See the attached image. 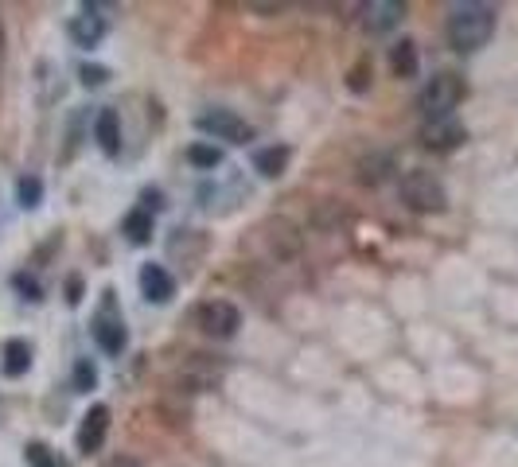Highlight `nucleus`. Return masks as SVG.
<instances>
[{
	"instance_id": "nucleus-22",
	"label": "nucleus",
	"mask_w": 518,
	"mask_h": 467,
	"mask_svg": "<svg viewBox=\"0 0 518 467\" xmlns=\"http://www.w3.org/2000/svg\"><path fill=\"white\" fill-rule=\"evenodd\" d=\"M28 463H32V467H59L55 460H51V452H47L43 444H32V448H28Z\"/></svg>"
},
{
	"instance_id": "nucleus-3",
	"label": "nucleus",
	"mask_w": 518,
	"mask_h": 467,
	"mask_svg": "<svg viewBox=\"0 0 518 467\" xmlns=\"http://www.w3.org/2000/svg\"><path fill=\"white\" fill-rule=\"evenodd\" d=\"M401 199H406V206H413V211H421V214H436V211H445L448 206V191L433 172L413 167V172L401 176Z\"/></svg>"
},
{
	"instance_id": "nucleus-2",
	"label": "nucleus",
	"mask_w": 518,
	"mask_h": 467,
	"mask_svg": "<svg viewBox=\"0 0 518 467\" xmlns=\"http://www.w3.org/2000/svg\"><path fill=\"white\" fill-rule=\"evenodd\" d=\"M464 94H468V86H464L460 74H452V71L433 74L429 82H425V90H421V113H425V121L452 117V110L464 101Z\"/></svg>"
},
{
	"instance_id": "nucleus-23",
	"label": "nucleus",
	"mask_w": 518,
	"mask_h": 467,
	"mask_svg": "<svg viewBox=\"0 0 518 467\" xmlns=\"http://www.w3.org/2000/svg\"><path fill=\"white\" fill-rule=\"evenodd\" d=\"M110 71L106 67H82V86H106Z\"/></svg>"
},
{
	"instance_id": "nucleus-10",
	"label": "nucleus",
	"mask_w": 518,
	"mask_h": 467,
	"mask_svg": "<svg viewBox=\"0 0 518 467\" xmlns=\"http://www.w3.org/2000/svg\"><path fill=\"white\" fill-rule=\"evenodd\" d=\"M140 292H145V300H152V304H168L176 296L172 272L164 265H145L140 269Z\"/></svg>"
},
{
	"instance_id": "nucleus-18",
	"label": "nucleus",
	"mask_w": 518,
	"mask_h": 467,
	"mask_svg": "<svg viewBox=\"0 0 518 467\" xmlns=\"http://www.w3.org/2000/svg\"><path fill=\"white\" fill-rule=\"evenodd\" d=\"M125 238L133 242V245H145L152 238V211H145V206H137V211H129L125 214Z\"/></svg>"
},
{
	"instance_id": "nucleus-15",
	"label": "nucleus",
	"mask_w": 518,
	"mask_h": 467,
	"mask_svg": "<svg viewBox=\"0 0 518 467\" xmlns=\"http://www.w3.org/2000/svg\"><path fill=\"white\" fill-rule=\"evenodd\" d=\"M289 148H284V145H269V148H257L254 152V167H257V172H262L265 179H277L281 172H284V167H289Z\"/></svg>"
},
{
	"instance_id": "nucleus-4",
	"label": "nucleus",
	"mask_w": 518,
	"mask_h": 467,
	"mask_svg": "<svg viewBox=\"0 0 518 467\" xmlns=\"http://www.w3.org/2000/svg\"><path fill=\"white\" fill-rule=\"evenodd\" d=\"M254 242L265 250L269 262H293V257L304 250L301 230H296L289 218H265V223L254 230Z\"/></svg>"
},
{
	"instance_id": "nucleus-11",
	"label": "nucleus",
	"mask_w": 518,
	"mask_h": 467,
	"mask_svg": "<svg viewBox=\"0 0 518 467\" xmlns=\"http://www.w3.org/2000/svg\"><path fill=\"white\" fill-rule=\"evenodd\" d=\"M71 39H74L79 47H98L101 39H106V20H101L94 8H86L82 16L71 20Z\"/></svg>"
},
{
	"instance_id": "nucleus-13",
	"label": "nucleus",
	"mask_w": 518,
	"mask_h": 467,
	"mask_svg": "<svg viewBox=\"0 0 518 467\" xmlns=\"http://www.w3.org/2000/svg\"><path fill=\"white\" fill-rule=\"evenodd\" d=\"M94 339H98V347L106 350V355H121L125 343H129L125 323H121V319H110V316H98V323H94Z\"/></svg>"
},
{
	"instance_id": "nucleus-26",
	"label": "nucleus",
	"mask_w": 518,
	"mask_h": 467,
	"mask_svg": "<svg viewBox=\"0 0 518 467\" xmlns=\"http://www.w3.org/2000/svg\"><path fill=\"white\" fill-rule=\"evenodd\" d=\"M67 292H71V296H67L71 304H79V300H82V284H79V277H74V281L67 284Z\"/></svg>"
},
{
	"instance_id": "nucleus-1",
	"label": "nucleus",
	"mask_w": 518,
	"mask_h": 467,
	"mask_svg": "<svg viewBox=\"0 0 518 467\" xmlns=\"http://www.w3.org/2000/svg\"><path fill=\"white\" fill-rule=\"evenodd\" d=\"M448 43L460 51V55H472L495 35V8L491 5H456L448 16Z\"/></svg>"
},
{
	"instance_id": "nucleus-8",
	"label": "nucleus",
	"mask_w": 518,
	"mask_h": 467,
	"mask_svg": "<svg viewBox=\"0 0 518 467\" xmlns=\"http://www.w3.org/2000/svg\"><path fill=\"white\" fill-rule=\"evenodd\" d=\"M401 16H406V5H398V0H370V5L362 8V28L370 35H382V32L398 28Z\"/></svg>"
},
{
	"instance_id": "nucleus-9",
	"label": "nucleus",
	"mask_w": 518,
	"mask_h": 467,
	"mask_svg": "<svg viewBox=\"0 0 518 467\" xmlns=\"http://www.w3.org/2000/svg\"><path fill=\"white\" fill-rule=\"evenodd\" d=\"M106 433H110V409L106 405H94L82 417V428H79V452L90 456V452H98L106 444Z\"/></svg>"
},
{
	"instance_id": "nucleus-25",
	"label": "nucleus",
	"mask_w": 518,
	"mask_h": 467,
	"mask_svg": "<svg viewBox=\"0 0 518 467\" xmlns=\"http://www.w3.org/2000/svg\"><path fill=\"white\" fill-rule=\"evenodd\" d=\"M351 90H367V62H359L351 71Z\"/></svg>"
},
{
	"instance_id": "nucleus-14",
	"label": "nucleus",
	"mask_w": 518,
	"mask_h": 467,
	"mask_svg": "<svg viewBox=\"0 0 518 467\" xmlns=\"http://www.w3.org/2000/svg\"><path fill=\"white\" fill-rule=\"evenodd\" d=\"M421 67V59H417V43L413 39H401V43L390 47V71L394 78H413Z\"/></svg>"
},
{
	"instance_id": "nucleus-27",
	"label": "nucleus",
	"mask_w": 518,
	"mask_h": 467,
	"mask_svg": "<svg viewBox=\"0 0 518 467\" xmlns=\"http://www.w3.org/2000/svg\"><path fill=\"white\" fill-rule=\"evenodd\" d=\"M254 12H281L284 5H281V0H277V5H262V0H254V5H250Z\"/></svg>"
},
{
	"instance_id": "nucleus-20",
	"label": "nucleus",
	"mask_w": 518,
	"mask_h": 467,
	"mask_svg": "<svg viewBox=\"0 0 518 467\" xmlns=\"http://www.w3.org/2000/svg\"><path fill=\"white\" fill-rule=\"evenodd\" d=\"M94 386H98L94 362H90V358H79V362H74V389H79V394H90Z\"/></svg>"
},
{
	"instance_id": "nucleus-6",
	"label": "nucleus",
	"mask_w": 518,
	"mask_h": 467,
	"mask_svg": "<svg viewBox=\"0 0 518 467\" xmlns=\"http://www.w3.org/2000/svg\"><path fill=\"white\" fill-rule=\"evenodd\" d=\"M199 133L215 137V140H230V145H245V140L254 137V129L242 121V117L235 110H206L196 117Z\"/></svg>"
},
{
	"instance_id": "nucleus-5",
	"label": "nucleus",
	"mask_w": 518,
	"mask_h": 467,
	"mask_svg": "<svg viewBox=\"0 0 518 467\" xmlns=\"http://www.w3.org/2000/svg\"><path fill=\"white\" fill-rule=\"evenodd\" d=\"M196 319H199L203 335H211V339H235L238 328H242V311L230 304V300H206V304H199Z\"/></svg>"
},
{
	"instance_id": "nucleus-16",
	"label": "nucleus",
	"mask_w": 518,
	"mask_h": 467,
	"mask_svg": "<svg viewBox=\"0 0 518 467\" xmlns=\"http://www.w3.org/2000/svg\"><path fill=\"white\" fill-rule=\"evenodd\" d=\"M32 367V347L24 339H8L5 343V374L8 378H20V374H28Z\"/></svg>"
},
{
	"instance_id": "nucleus-21",
	"label": "nucleus",
	"mask_w": 518,
	"mask_h": 467,
	"mask_svg": "<svg viewBox=\"0 0 518 467\" xmlns=\"http://www.w3.org/2000/svg\"><path fill=\"white\" fill-rule=\"evenodd\" d=\"M16 191H20V206H40V199H43V184L35 176H24Z\"/></svg>"
},
{
	"instance_id": "nucleus-17",
	"label": "nucleus",
	"mask_w": 518,
	"mask_h": 467,
	"mask_svg": "<svg viewBox=\"0 0 518 467\" xmlns=\"http://www.w3.org/2000/svg\"><path fill=\"white\" fill-rule=\"evenodd\" d=\"M390 167H394V160L386 152H374V156H367V160L359 164V184H367V187H379L386 176H390Z\"/></svg>"
},
{
	"instance_id": "nucleus-24",
	"label": "nucleus",
	"mask_w": 518,
	"mask_h": 467,
	"mask_svg": "<svg viewBox=\"0 0 518 467\" xmlns=\"http://www.w3.org/2000/svg\"><path fill=\"white\" fill-rule=\"evenodd\" d=\"M16 284H20L24 292H28V300H40V284H35L32 277H24V272H20V277H16Z\"/></svg>"
},
{
	"instance_id": "nucleus-19",
	"label": "nucleus",
	"mask_w": 518,
	"mask_h": 467,
	"mask_svg": "<svg viewBox=\"0 0 518 467\" xmlns=\"http://www.w3.org/2000/svg\"><path fill=\"white\" fill-rule=\"evenodd\" d=\"M187 160L196 167H206V172H215L218 164H223V152H218L215 145H191L187 148Z\"/></svg>"
},
{
	"instance_id": "nucleus-28",
	"label": "nucleus",
	"mask_w": 518,
	"mask_h": 467,
	"mask_svg": "<svg viewBox=\"0 0 518 467\" xmlns=\"http://www.w3.org/2000/svg\"><path fill=\"white\" fill-rule=\"evenodd\" d=\"M0 51H5V24H0Z\"/></svg>"
},
{
	"instance_id": "nucleus-12",
	"label": "nucleus",
	"mask_w": 518,
	"mask_h": 467,
	"mask_svg": "<svg viewBox=\"0 0 518 467\" xmlns=\"http://www.w3.org/2000/svg\"><path fill=\"white\" fill-rule=\"evenodd\" d=\"M94 137H98V145L106 156L121 152V117H118V110H101L94 117Z\"/></svg>"
},
{
	"instance_id": "nucleus-7",
	"label": "nucleus",
	"mask_w": 518,
	"mask_h": 467,
	"mask_svg": "<svg viewBox=\"0 0 518 467\" xmlns=\"http://www.w3.org/2000/svg\"><path fill=\"white\" fill-rule=\"evenodd\" d=\"M468 140V129H464L456 117H436V121H425L421 125V145L433 148V152H452Z\"/></svg>"
}]
</instances>
